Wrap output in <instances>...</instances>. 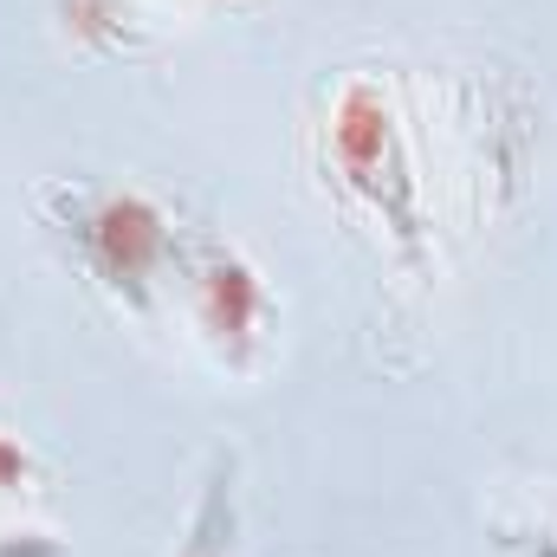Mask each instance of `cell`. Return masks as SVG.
Here are the masks:
<instances>
[{"label":"cell","mask_w":557,"mask_h":557,"mask_svg":"<svg viewBox=\"0 0 557 557\" xmlns=\"http://www.w3.org/2000/svg\"><path fill=\"white\" fill-rule=\"evenodd\" d=\"M175 273L188 278V311L201 344L214 350V363L227 370H253L273 344V285L267 273L234 247V240H188Z\"/></svg>","instance_id":"cell-3"},{"label":"cell","mask_w":557,"mask_h":557,"mask_svg":"<svg viewBox=\"0 0 557 557\" xmlns=\"http://www.w3.org/2000/svg\"><path fill=\"white\" fill-rule=\"evenodd\" d=\"M39 214L65 240V253L91 273V285L104 298H117L124 311H149L162 273L182 260V240H175L162 201L131 188V182L124 188H111V182H46Z\"/></svg>","instance_id":"cell-1"},{"label":"cell","mask_w":557,"mask_h":557,"mask_svg":"<svg viewBox=\"0 0 557 557\" xmlns=\"http://www.w3.org/2000/svg\"><path fill=\"white\" fill-rule=\"evenodd\" d=\"M234 545H240V454L221 447L188 506V532L169 557H234Z\"/></svg>","instance_id":"cell-4"},{"label":"cell","mask_w":557,"mask_h":557,"mask_svg":"<svg viewBox=\"0 0 557 557\" xmlns=\"http://www.w3.org/2000/svg\"><path fill=\"white\" fill-rule=\"evenodd\" d=\"M324 156L337 169V182L396 234L403 253L421 247V182H416V149L409 131L389 104V91L376 78H344L331 98V124H324Z\"/></svg>","instance_id":"cell-2"},{"label":"cell","mask_w":557,"mask_h":557,"mask_svg":"<svg viewBox=\"0 0 557 557\" xmlns=\"http://www.w3.org/2000/svg\"><path fill=\"white\" fill-rule=\"evenodd\" d=\"M39 480V460H33V447L20 441V434H7L0 428V493H26Z\"/></svg>","instance_id":"cell-5"}]
</instances>
